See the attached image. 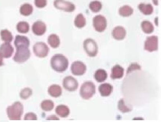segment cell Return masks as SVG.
Instances as JSON below:
<instances>
[{
    "label": "cell",
    "mask_w": 161,
    "mask_h": 122,
    "mask_svg": "<svg viewBox=\"0 0 161 122\" xmlns=\"http://www.w3.org/2000/svg\"><path fill=\"white\" fill-rule=\"evenodd\" d=\"M23 112V104L20 102L14 103L7 109V113L10 120H20Z\"/></svg>",
    "instance_id": "7a4b0ae2"
},
{
    "label": "cell",
    "mask_w": 161,
    "mask_h": 122,
    "mask_svg": "<svg viewBox=\"0 0 161 122\" xmlns=\"http://www.w3.org/2000/svg\"><path fill=\"white\" fill-rule=\"evenodd\" d=\"M33 51L37 57L44 58L48 55L49 49L46 43L38 42L33 46Z\"/></svg>",
    "instance_id": "8992f818"
},
{
    "label": "cell",
    "mask_w": 161,
    "mask_h": 122,
    "mask_svg": "<svg viewBox=\"0 0 161 122\" xmlns=\"http://www.w3.org/2000/svg\"><path fill=\"white\" fill-rule=\"evenodd\" d=\"M3 57L0 54V66H2L4 65Z\"/></svg>",
    "instance_id": "8d00e7d4"
},
{
    "label": "cell",
    "mask_w": 161,
    "mask_h": 122,
    "mask_svg": "<svg viewBox=\"0 0 161 122\" xmlns=\"http://www.w3.org/2000/svg\"><path fill=\"white\" fill-rule=\"evenodd\" d=\"M32 90L29 88H25L21 91L20 96L23 99H27L32 94Z\"/></svg>",
    "instance_id": "1f68e13d"
},
{
    "label": "cell",
    "mask_w": 161,
    "mask_h": 122,
    "mask_svg": "<svg viewBox=\"0 0 161 122\" xmlns=\"http://www.w3.org/2000/svg\"><path fill=\"white\" fill-rule=\"evenodd\" d=\"M16 48V52L13 57V60L15 62L18 63L25 62L30 58L31 54L28 47L20 46Z\"/></svg>",
    "instance_id": "277c9868"
},
{
    "label": "cell",
    "mask_w": 161,
    "mask_h": 122,
    "mask_svg": "<svg viewBox=\"0 0 161 122\" xmlns=\"http://www.w3.org/2000/svg\"><path fill=\"white\" fill-rule=\"evenodd\" d=\"M14 45L16 48L20 46H25L29 47L30 45V41L27 37L17 35L15 37Z\"/></svg>",
    "instance_id": "e0dca14e"
},
{
    "label": "cell",
    "mask_w": 161,
    "mask_h": 122,
    "mask_svg": "<svg viewBox=\"0 0 161 122\" xmlns=\"http://www.w3.org/2000/svg\"><path fill=\"white\" fill-rule=\"evenodd\" d=\"M144 49L149 51L153 52L157 51L158 48V38L157 36L147 37L144 43Z\"/></svg>",
    "instance_id": "9c48e42d"
},
{
    "label": "cell",
    "mask_w": 161,
    "mask_h": 122,
    "mask_svg": "<svg viewBox=\"0 0 161 122\" xmlns=\"http://www.w3.org/2000/svg\"><path fill=\"white\" fill-rule=\"evenodd\" d=\"M118 109L120 112L122 113L129 112L131 111L132 110V107L129 105L125 104V103L124 98L121 99L118 102Z\"/></svg>",
    "instance_id": "f1b7e54d"
},
{
    "label": "cell",
    "mask_w": 161,
    "mask_h": 122,
    "mask_svg": "<svg viewBox=\"0 0 161 122\" xmlns=\"http://www.w3.org/2000/svg\"><path fill=\"white\" fill-rule=\"evenodd\" d=\"M16 29L20 33L26 34L29 31L30 25L25 22H20L16 25Z\"/></svg>",
    "instance_id": "4316f807"
},
{
    "label": "cell",
    "mask_w": 161,
    "mask_h": 122,
    "mask_svg": "<svg viewBox=\"0 0 161 122\" xmlns=\"http://www.w3.org/2000/svg\"><path fill=\"white\" fill-rule=\"evenodd\" d=\"M53 4L54 7L59 10L71 13L75 10V7L72 2L64 0H55Z\"/></svg>",
    "instance_id": "52a82bcc"
},
{
    "label": "cell",
    "mask_w": 161,
    "mask_h": 122,
    "mask_svg": "<svg viewBox=\"0 0 161 122\" xmlns=\"http://www.w3.org/2000/svg\"><path fill=\"white\" fill-rule=\"evenodd\" d=\"M48 43L52 48H56L58 47L60 43V38L56 34L50 35L48 38Z\"/></svg>",
    "instance_id": "7402d4cb"
},
{
    "label": "cell",
    "mask_w": 161,
    "mask_h": 122,
    "mask_svg": "<svg viewBox=\"0 0 161 122\" xmlns=\"http://www.w3.org/2000/svg\"><path fill=\"white\" fill-rule=\"evenodd\" d=\"M124 69L120 66L115 65L112 69L111 78L113 80L119 79L122 78L124 75Z\"/></svg>",
    "instance_id": "9a60e30c"
},
{
    "label": "cell",
    "mask_w": 161,
    "mask_h": 122,
    "mask_svg": "<svg viewBox=\"0 0 161 122\" xmlns=\"http://www.w3.org/2000/svg\"><path fill=\"white\" fill-rule=\"evenodd\" d=\"M113 87L111 84L105 83L101 84L99 87L98 90L102 97H107L113 92Z\"/></svg>",
    "instance_id": "2e32d148"
},
{
    "label": "cell",
    "mask_w": 161,
    "mask_h": 122,
    "mask_svg": "<svg viewBox=\"0 0 161 122\" xmlns=\"http://www.w3.org/2000/svg\"><path fill=\"white\" fill-rule=\"evenodd\" d=\"M51 65L54 71L63 72L68 69L69 61L65 56L61 54H56L51 58Z\"/></svg>",
    "instance_id": "6da1fadb"
},
{
    "label": "cell",
    "mask_w": 161,
    "mask_h": 122,
    "mask_svg": "<svg viewBox=\"0 0 161 122\" xmlns=\"http://www.w3.org/2000/svg\"><path fill=\"white\" fill-rule=\"evenodd\" d=\"M141 28L143 31L147 34L152 33L154 29L152 23L148 20H144L142 22Z\"/></svg>",
    "instance_id": "cb8c5ba5"
},
{
    "label": "cell",
    "mask_w": 161,
    "mask_h": 122,
    "mask_svg": "<svg viewBox=\"0 0 161 122\" xmlns=\"http://www.w3.org/2000/svg\"><path fill=\"white\" fill-rule=\"evenodd\" d=\"M141 69V67L139 65L136 63H133L130 65L128 69H127V74H129L134 70H140Z\"/></svg>",
    "instance_id": "d6a6232c"
},
{
    "label": "cell",
    "mask_w": 161,
    "mask_h": 122,
    "mask_svg": "<svg viewBox=\"0 0 161 122\" xmlns=\"http://www.w3.org/2000/svg\"><path fill=\"white\" fill-rule=\"evenodd\" d=\"M48 92L51 97L58 98L62 94V88L60 86L53 84L49 88Z\"/></svg>",
    "instance_id": "ac0fdd59"
},
{
    "label": "cell",
    "mask_w": 161,
    "mask_h": 122,
    "mask_svg": "<svg viewBox=\"0 0 161 122\" xmlns=\"http://www.w3.org/2000/svg\"><path fill=\"white\" fill-rule=\"evenodd\" d=\"M1 35L2 40L7 43H11L13 39V36L11 33L7 29L1 30Z\"/></svg>",
    "instance_id": "83f0119b"
},
{
    "label": "cell",
    "mask_w": 161,
    "mask_h": 122,
    "mask_svg": "<svg viewBox=\"0 0 161 122\" xmlns=\"http://www.w3.org/2000/svg\"><path fill=\"white\" fill-rule=\"evenodd\" d=\"M32 30L34 33L37 36H42L47 30V26L42 21L38 20L34 23L32 26Z\"/></svg>",
    "instance_id": "4fadbf2b"
},
{
    "label": "cell",
    "mask_w": 161,
    "mask_h": 122,
    "mask_svg": "<svg viewBox=\"0 0 161 122\" xmlns=\"http://www.w3.org/2000/svg\"><path fill=\"white\" fill-rule=\"evenodd\" d=\"M153 3L155 5H158V0H153Z\"/></svg>",
    "instance_id": "74e56055"
},
{
    "label": "cell",
    "mask_w": 161,
    "mask_h": 122,
    "mask_svg": "<svg viewBox=\"0 0 161 122\" xmlns=\"http://www.w3.org/2000/svg\"><path fill=\"white\" fill-rule=\"evenodd\" d=\"M138 8L141 13L146 15H151L153 11V7L150 4L140 3L138 6Z\"/></svg>",
    "instance_id": "ffe728a7"
},
{
    "label": "cell",
    "mask_w": 161,
    "mask_h": 122,
    "mask_svg": "<svg viewBox=\"0 0 161 122\" xmlns=\"http://www.w3.org/2000/svg\"><path fill=\"white\" fill-rule=\"evenodd\" d=\"M72 74L75 76H82L86 70V66L84 63L80 61H76L73 62L71 66Z\"/></svg>",
    "instance_id": "8fae6325"
},
{
    "label": "cell",
    "mask_w": 161,
    "mask_h": 122,
    "mask_svg": "<svg viewBox=\"0 0 161 122\" xmlns=\"http://www.w3.org/2000/svg\"><path fill=\"white\" fill-rule=\"evenodd\" d=\"M14 52V48L9 43L5 42L0 46V54L4 58L11 57Z\"/></svg>",
    "instance_id": "7c38bea8"
},
{
    "label": "cell",
    "mask_w": 161,
    "mask_h": 122,
    "mask_svg": "<svg viewBox=\"0 0 161 122\" xmlns=\"http://www.w3.org/2000/svg\"><path fill=\"white\" fill-rule=\"evenodd\" d=\"M63 86L64 88L69 91L76 90L79 87L77 80L72 76H67L63 79Z\"/></svg>",
    "instance_id": "30bf717a"
},
{
    "label": "cell",
    "mask_w": 161,
    "mask_h": 122,
    "mask_svg": "<svg viewBox=\"0 0 161 122\" xmlns=\"http://www.w3.org/2000/svg\"><path fill=\"white\" fill-rule=\"evenodd\" d=\"M133 9L128 5L123 6L119 9V13L123 17H128L131 15L133 13Z\"/></svg>",
    "instance_id": "484cf974"
},
{
    "label": "cell",
    "mask_w": 161,
    "mask_h": 122,
    "mask_svg": "<svg viewBox=\"0 0 161 122\" xmlns=\"http://www.w3.org/2000/svg\"><path fill=\"white\" fill-rule=\"evenodd\" d=\"M47 120L48 119H55V120H57V119H58V120H59V119L57 117H56V116L55 115H53L52 116H50L48 118H47Z\"/></svg>",
    "instance_id": "d590c367"
},
{
    "label": "cell",
    "mask_w": 161,
    "mask_h": 122,
    "mask_svg": "<svg viewBox=\"0 0 161 122\" xmlns=\"http://www.w3.org/2000/svg\"><path fill=\"white\" fill-rule=\"evenodd\" d=\"M102 4L100 2L97 1H92L90 3L89 8L93 12L98 13L102 8Z\"/></svg>",
    "instance_id": "4dcf8cb0"
},
{
    "label": "cell",
    "mask_w": 161,
    "mask_h": 122,
    "mask_svg": "<svg viewBox=\"0 0 161 122\" xmlns=\"http://www.w3.org/2000/svg\"><path fill=\"white\" fill-rule=\"evenodd\" d=\"M74 24L75 27L79 29H81L85 27L86 24V19L82 14L80 13L75 17Z\"/></svg>",
    "instance_id": "d4e9b609"
},
{
    "label": "cell",
    "mask_w": 161,
    "mask_h": 122,
    "mask_svg": "<svg viewBox=\"0 0 161 122\" xmlns=\"http://www.w3.org/2000/svg\"><path fill=\"white\" fill-rule=\"evenodd\" d=\"M55 112L57 114L61 117L65 118L69 114L70 111L66 105H60L56 107Z\"/></svg>",
    "instance_id": "d6986e66"
},
{
    "label": "cell",
    "mask_w": 161,
    "mask_h": 122,
    "mask_svg": "<svg viewBox=\"0 0 161 122\" xmlns=\"http://www.w3.org/2000/svg\"><path fill=\"white\" fill-rule=\"evenodd\" d=\"M112 34L113 38L115 39L118 40H121L125 39L126 32L124 27L117 26L113 29Z\"/></svg>",
    "instance_id": "5bb4252c"
},
{
    "label": "cell",
    "mask_w": 161,
    "mask_h": 122,
    "mask_svg": "<svg viewBox=\"0 0 161 122\" xmlns=\"http://www.w3.org/2000/svg\"><path fill=\"white\" fill-rule=\"evenodd\" d=\"M94 77L98 82H102L108 78V74L105 70L102 69L97 70L94 74Z\"/></svg>",
    "instance_id": "44dd1931"
},
{
    "label": "cell",
    "mask_w": 161,
    "mask_h": 122,
    "mask_svg": "<svg viewBox=\"0 0 161 122\" xmlns=\"http://www.w3.org/2000/svg\"><path fill=\"white\" fill-rule=\"evenodd\" d=\"M93 25L96 31L103 32L107 27V21L106 18L103 15H97L93 19Z\"/></svg>",
    "instance_id": "ba28073f"
},
{
    "label": "cell",
    "mask_w": 161,
    "mask_h": 122,
    "mask_svg": "<svg viewBox=\"0 0 161 122\" xmlns=\"http://www.w3.org/2000/svg\"><path fill=\"white\" fill-rule=\"evenodd\" d=\"M85 52L89 57H95L98 53V46L96 42L92 39H87L83 43Z\"/></svg>",
    "instance_id": "5b68a950"
},
{
    "label": "cell",
    "mask_w": 161,
    "mask_h": 122,
    "mask_svg": "<svg viewBox=\"0 0 161 122\" xmlns=\"http://www.w3.org/2000/svg\"><path fill=\"white\" fill-rule=\"evenodd\" d=\"M96 93V86L92 82H85L80 87V93L81 97L85 99H89Z\"/></svg>",
    "instance_id": "3957f363"
},
{
    "label": "cell",
    "mask_w": 161,
    "mask_h": 122,
    "mask_svg": "<svg viewBox=\"0 0 161 122\" xmlns=\"http://www.w3.org/2000/svg\"><path fill=\"white\" fill-rule=\"evenodd\" d=\"M54 107V103L51 100H44L41 104V109L45 111H51L53 109Z\"/></svg>",
    "instance_id": "f546056e"
},
{
    "label": "cell",
    "mask_w": 161,
    "mask_h": 122,
    "mask_svg": "<svg viewBox=\"0 0 161 122\" xmlns=\"http://www.w3.org/2000/svg\"><path fill=\"white\" fill-rule=\"evenodd\" d=\"M47 0H35V5L37 8H44L47 6Z\"/></svg>",
    "instance_id": "836d02e7"
},
{
    "label": "cell",
    "mask_w": 161,
    "mask_h": 122,
    "mask_svg": "<svg viewBox=\"0 0 161 122\" xmlns=\"http://www.w3.org/2000/svg\"><path fill=\"white\" fill-rule=\"evenodd\" d=\"M25 120H37L36 114L33 113H28L25 115L24 118Z\"/></svg>",
    "instance_id": "e575fe53"
},
{
    "label": "cell",
    "mask_w": 161,
    "mask_h": 122,
    "mask_svg": "<svg viewBox=\"0 0 161 122\" xmlns=\"http://www.w3.org/2000/svg\"><path fill=\"white\" fill-rule=\"evenodd\" d=\"M33 10H34V8L31 4L25 3L20 7V12L21 15L25 16H28L31 14Z\"/></svg>",
    "instance_id": "603a6c76"
}]
</instances>
